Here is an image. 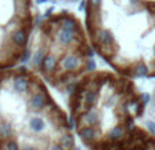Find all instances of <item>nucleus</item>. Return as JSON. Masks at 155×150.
Segmentation results:
<instances>
[{"label":"nucleus","mask_w":155,"mask_h":150,"mask_svg":"<svg viewBox=\"0 0 155 150\" xmlns=\"http://www.w3.org/2000/svg\"><path fill=\"white\" fill-rule=\"evenodd\" d=\"M78 136L85 142L87 145H92L97 139V131L95 127L84 125L78 130Z\"/></svg>","instance_id":"obj_6"},{"label":"nucleus","mask_w":155,"mask_h":150,"mask_svg":"<svg viewBox=\"0 0 155 150\" xmlns=\"http://www.w3.org/2000/svg\"><path fill=\"white\" fill-rule=\"evenodd\" d=\"M29 106H30V109L35 110V112H41V110H44L47 106L52 107V106H55V105L51 102L47 92L43 91V90H38L37 92H33L29 97Z\"/></svg>","instance_id":"obj_3"},{"label":"nucleus","mask_w":155,"mask_h":150,"mask_svg":"<svg viewBox=\"0 0 155 150\" xmlns=\"http://www.w3.org/2000/svg\"><path fill=\"white\" fill-rule=\"evenodd\" d=\"M45 47L44 46H41V47H38V48H36V51L32 54V56H30V59H32V66L33 68H40L41 66V62H43V58H44V55H45Z\"/></svg>","instance_id":"obj_10"},{"label":"nucleus","mask_w":155,"mask_h":150,"mask_svg":"<svg viewBox=\"0 0 155 150\" xmlns=\"http://www.w3.org/2000/svg\"><path fill=\"white\" fill-rule=\"evenodd\" d=\"M45 51H47V50H45ZM58 65H59L58 56H56L54 53H51V51H47V53H45V55H44V58H43V62H41L40 69L45 74H48V73H52V72L56 69V66H58Z\"/></svg>","instance_id":"obj_4"},{"label":"nucleus","mask_w":155,"mask_h":150,"mask_svg":"<svg viewBox=\"0 0 155 150\" xmlns=\"http://www.w3.org/2000/svg\"><path fill=\"white\" fill-rule=\"evenodd\" d=\"M100 120V116L97 112L95 110H89V112H85L84 114L80 118V123L82 125H88V127H95Z\"/></svg>","instance_id":"obj_7"},{"label":"nucleus","mask_w":155,"mask_h":150,"mask_svg":"<svg viewBox=\"0 0 155 150\" xmlns=\"http://www.w3.org/2000/svg\"><path fill=\"white\" fill-rule=\"evenodd\" d=\"M48 150H66V149H64L61 143H54V145H51V146L48 147Z\"/></svg>","instance_id":"obj_17"},{"label":"nucleus","mask_w":155,"mask_h":150,"mask_svg":"<svg viewBox=\"0 0 155 150\" xmlns=\"http://www.w3.org/2000/svg\"><path fill=\"white\" fill-rule=\"evenodd\" d=\"M36 15L33 0H0V61L21 59L24 51L15 46L18 33L32 32Z\"/></svg>","instance_id":"obj_2"},{"label":"nucleus","mask_w":155,"mask_h":150,"mask_svg":"<svg viewBox=\"0 0 155 150\" xmlns=\"http://www.w3.org/2000/svg\"><path fill=\"white\" fill-rule=\"evenodd\" d=\"M11 135V125L7 123H0V136L2 138H7Z\"/></svg>","instance_id":"obj_13"},{"label":"nucleus","mask_w":155,"mask_h":150,"mask_svg":"<svg viewBox=\"0 0 155 150\" xmlns=\"http://www.w3.org/2000/svg\"><path fill=\"white\" fill-rule=\"evenodd\" d=\"M85 69H87L88 72H92L96 69V63H95V61L92 59V56H88L87 61H85Z\"/></svg>","instance_id":"obj_14"},{"label":"nucleus","mask_w":155,"mask_h":150,"mask_svg":"<svg viewBox=\"0 0 155 150\" xmlns=\"http://www.w3.org/2000/svg\"><path fill=\"white\" fill-rule=\"evenodd\" d=\"M6 150H21V147L15 141H8L6 143Z\"/></svg>","instance_id":"obj_15"},{"label":"nucleus","mask_w":155,"mask_h":150,"mask_svg":"<svg viewBox=\"0 0 155 150\" xmlns=\"http://www.w3.org/2000/svg\"><path fill=\"white\" fill-rule=\"evenodd\" d=\"M154 106H155V97H154Z\"/></svg>","instance_id":"obj_21"},{"label":"nucleus","mask_w":155,"mask_h":150,"mask_svg":"<svg viewBox=\"0 0 155 150\" xmlns=\"http://www.w3.org/2000/svg\"><path fill=\"white\" fill-rule=\"evenodd\" d=\"M21 150H37L36 147H33V146H25L24 149H21Z\"/></svg>","instance_id":"obj_19"},{"label":"nucleus","mask_w":155,"mask_h":150,"mask_svg":"<svg viewBox=\"0 0 155 150\" xmlns=\"http://www.w3.org/2000/svg\"><path fill=\"white\" fill-rule=\"evenodd\" d=\"M150 99H151V97H150L147 92H143L141 94V102L144 103V105H147V103H150Z\"/></svg>","instance_id":"obj_18"},{"label":"nucleus","mask_w":155,"mask_h":150,"mask_svg":"<svg viewBox=\"0 0 155 150\" xmlns=\"http://www.w3.org/2000/svg\"><path fill=\"white\" fill-rule=\"evenodd\" d=\"M146 127H147V130H148L152 135H155V121H152V120L146 121Z\"/></svg>","instance_id":"obj_16"},{"label":"nucleus","mask_w":155,"mask_h":150,"mask_svg":"<svg viewBox=\"0 0 155 150\" xmlns=\"http://www.w3.org/2000/svg\"><path fill=\"white\" fill-rule=\"evenodd\" d=\"M30 87H32V81L26 77H24L22 74L15 77L14 81H12V90H14L15 94H26V92H29Z\"/></svg>","instance_id":"obj_5"},{"label":"nucleus","mask_w":155,"mask_h":150,"mask_svg":"<svg viewBox=\"0 0 155 150\" xmlns=\"http://www.w3.org/2000/svg\"><path fill=\"white\" fill-rule=\"evenodd\" d=\"M122 135H124V128L121 125H115L108 131V139L110 141H120L122 138Z\"/></svg>","instance_id":"obj_12"},{"label":"nucleus","mask_w":155,"mask_h":150,"mask_svg":"<svg viewBox=\"0 0 155 150\" xmlns=\"http://www.w3.org/2000/svg\"><path fill=\"white\" fill-rule=\"evenodd\" d=\"M74 150H81V147H76V149H74Z\"/></svg>","instance_id":"obj_20"},{"label":"nucleus","mask_w":155,"mask_h":150,"mask_svg":"<svg viewBox=\"0 0 155 150\" xmlns=\"http://www.w3.org/2000/svg\"><path fill=\"white\" fill-rule=\"evenodd\" d=\"M129 70H130L129 74L133 77H144L148 74V66H147L144 62L139 61V62H135V63L130 66Z\"/></svg>","instance_id":"obj_9"},{"label":"nucleus","mask_w":155,"mask_h":150,"mask_svg":"<svg viewBox=\"0 0 155 150\" xmlns=\"http://www.w3.org/2000/svg\"><path fill=\"white\" fill-rule=\"evenodd\" d=\"M58 143H61L66 150H71L74 147V139L70 134H62L58 139Z\"/></svg>","instance_id":"obj_11"},{"label":"nucleus","mask_w":155,"mask_h":150,"mask_svg":"<svg viewBox=\"0 0 155 150\" xmlns=\"http://www.w3.org/2000/svg\"><path fill=\"white\" fill-rule=\"evenodd\" d=\"M88 36L107 61L150 53L155 58L154 0H85Z\"/></svg>","instance_id":"obj_1"},{"label":"nucleus","mask_w":155,"mask_h":150,"mask_svg":"<svg viewBox=\"0 0 155 150\" xmlns=\"http://www.w3.org/2000/svg\"><path fill=\"white\" fill-rule=\"evenodd\" d=\"M29 127H30V130L36 134H41L47 130V124H45L44 118L40 117V116H33L29 120Z\"/></svg>","instance_id":"obj_8"}]
</instances>
